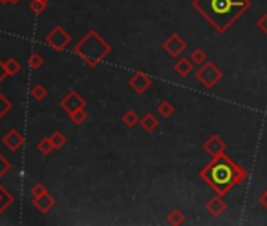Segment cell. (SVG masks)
Masks as SVG:
<instances>
[{
  "label": "cell",
  "instance_id": "obj_4",
  "mask_svg": "<svg viewBox=\"0 0 267 226\" xmlns=\"http://www.w3.org/2000/svg\"><path fill=\"white\" fill-rule=\"evenodd\" d=\"M196 80H198L201 85L207 90H212L217 83L223 79V73L217 68L215 63L212 62H206L200 66V69L195 73Z\"/></svg>",
  "mask_w": 267,
  "mask_h": 226
},
{
  "label": "cell",
  "instance_id": "obj_19",
  "mask_svg": "<svg viewBox=\"0 0 267 226\" xmlns=\"http://www.w3.org/2000/svg\"><path fill=\"white\" fill-rule=\"evenodd\" d=\"M13 203V196H11L8 192H5V188L0 187V215H2V212L11 206Z\"/></svg>",
  "mask_w": 267,
  "mask_h": 226
},
{
  "label": "cell",
  "instance_id": "obj_12",
  "mask_svg": "<svg viewBox=\"0 0 267 226\" xmlns=\"http://www.w3.org/2000/svg\"><path fill=\"white\" fill-rule=\"evenodd\" d=\"M173 69H175V73L179 77L185 79V77H189L193 73V62L190 60V58L182 57V58H179V60L175 65H173Z\"/></svg>",
  "mask_w": 267,
  "mask_h": 226
},
{
  "label": "cell",
  "instance_id": "obj_35",
  "mask_svg": "<svg viewBox=\"0 0 267 226\" xmlns=\"http://www.w3.org/2000/svg\"><path fill=\"white\" fill-rule=\"evenodd\" d=\"M41 2H44V4H49V2H51V0H41Z\"/></svg>",
  "mask_w": 267,
  "mask_h": 226
},
{
  "label": "cell",
  "instance_id": "obj_29",
  "mask_svg": "<svg viewBox=\"0 0 267 226\" xmlns=\"http://www.w3.org/2000/svg\"><path fill=\"white\" fill-rule=\"evenodd\" d=\"M256 26H258V29L261 30V33L267 35V13L262 15V16L256 21Z\"/></svg>",
  "mask_w": 267,
  "mask_h": 226
},
{
  "label": "cell",
  "instance_id": "obj_3",
  "mask_svg": "<svg viewBox=\"0 0 267 226\" xmlns=\"http://www.w3.org/2000/svg\"><path fill=\"white\" fill-rule=\"evenodd\" d=\"M74 52L82 58V62L87 66L96 68L101 62L106 60V57L112 52V46L104 40L96 30H90L85 37L74 46Z\"/></svg>",
  "mask_w": 267,
  "mask_h": 226
},
{
  "label": "cell",
  "instance_id": "obj_17",
  "mask_svg": "<svg viewBox=\"0 0 267 226\" xmlns=\"http://www.w3.org/2000/svg\"><path fill=\"white\" fill-rule=\"evenodd\" d=\"M157 112L162 118H170L173 115V112H175V105L165 99L157 105Z\"/></svg>",
  "mask_w": 267,
  "mask_h": 226
},
{
  "label": "cell",
  "instance_id": "obj_33",
  "mask_svg": "<svg viewBox=\"0 0 267 226\" xmlns=\"http://www.w3.org/2000/svg\"><path fill=\"white\" fill-rule=\"evenodd\" d=\"M0 4H2V5H7V4H10V0H0Z\"/></svg>",
  "mask_w": 267,
  "mask_h": 226
},
{
  "label": "cell",
  "instance_id": "obj_18",
  "mask_svg": "<svg viewBox=\"0 0 267 226\" xmlns=\"http://www.w3.org/2000/svg\"><path fill=\"white\" fill-rule=\"evenodd\" d=\"M30 96L35 101H43L46 96H48V90H46V87L41 85V83H37V85H33V88L30 90Z\"/></svg>",
  "mask_w": 267,
  "mask_h": 226
},
{
  "label": "cell",
  "instance_id": "obj_11",
  "mask_svg": "<svg viewBox=\"0 0 267 226\" xmlns=\"http://www.w3.org/2000/svg\"><path fill=\"white\" fill-rule=\"evenodd\" d=\"M206 210L211 213L212 217H220L226 210V203L222 195H214L211 199L206 203Z\"/></svg>",
  "mask_w": 267,
  "mask_h": 226
},
{
  "label": "cell",
  "instance_id": "obj_2",
  "mask_svg": "<svg viewBox=\"0 0 267 226\" xmlns=\"http://www.w3.org/2000/svg\"><path fill=\"white\" fill-rule=\"evenodd\" d=\"M247 170L237 165L226 154L212 157L206 166L200 170V177L214 190L215 195H226L233 187L247 179Z\"/></svg>",
  "mask_w": 267,
  "mask_h": 226
},
{
  "label": "cell",
  "instance_id": "obj_16",
  "mask_svg": "<svg viewBox=\"0 0 267 226\" xmlns=\"http://www.w3.org/2000/svg\"><path fill=\"white\" fill-rule=\"evenodd\" d=\"M121 121H123V124L127 126V127H134L138 121H140V118H138L137 112H134V110H126V112L121 115Z\"/></svg>",
  "mask_w": 267,
  "mask_h": 226
},
{
  "label": "cell",
  "instance_id": "obj_32",
  "mask_svg": "<svg viewBox=\"0 0 267 226\" xmlns=\"http://www.w3.org/2000/svg\"><path fill=\"white\" fill-rule=\"evenodd\" d=\"M259 203H261L262 209H264V210H267V190H265V192L259 196Z\"/></svg>",
  "mask_w": 267,
  "mask_h": 226
},
{
  "label": "cell",
  "instance_id": "obj_13",
  "mask_svg": "<svg viewBox=\"0 0 267 226\" xmlns=\"http://www.w3.org/2000/svg\"><path fill=\"white\" fill-rule=\"evenodd\" d=\"M33 206L37 207L41 213H48L55 206V199L48 192H46L38 198H33Z\"/></svg>",
  "mask_w": 267,
  "mask_h": 226
},
{
  "label": "cell",
  "instance_id": "obj_14",
  "mask_svg": "<svg viewBox=\"0 0 267 226\" xmlns=\"http://www.w3.org/2000/svg\"><path fill=\"white\" fill-rule=\"evenodd\" d=\"M159 120H157V116L156 115H153V113H146L142 120H140V126H142V129L145 130L146 134H153L154 130L159 127Z\"/></svg>",
  "mask_w": 267,
  "mask_h": 226
},
{
  "label": "cell",
  "instance_id": "obj_9",
  "mask_svg": "<svg viewBox=\"0 0 267 226\" xmlns=\"http://www.w3.org/2000/svg\"><path fill=\"white\" fill-rule=\"evenodd\" d=\"M203 149L209 154L211 157H218L222 156V154H225L226 151V143L220 138V135L214 134L209 137L204 143H203Z\"/></svg>",
  "mask_w": 267,
  "mask_h": 226
},
{
  "label": "cell",
  "instance_id": "obj_1",
  "mask_svg": "<svg viewBox=\"0 0 267 226\" xmlns=\"http://www.w3.org/2000/svg\"><path fill=\"white\" fill-rule=\"evenodd\" d=\"M250 5V0H192V7L217 33L228 32Z\"/></svg>",
  "mask_w": 267,
  "mask_h": 226
},
{
  "label": "cell",
  "instance_id": "obj_21",
  "mask_svg": "<svg viewBox=\"0 0 267 226\" xmlns=\"http://www.w3.org/2000/svg\"><path fill=\"white\" fill-rule=\"evenodd\" d=\"M38 151L41 152V154H44V156H48V154H51L55 148H54V145H52V140H51V137L49 138H43V140H40L38 141Z\"/></svg>",
  "mask_w": 267,
  "mask_h": 226
},
{
  "label": "cell",
  "instance_id": "obj_7",
  "mask_svg": "<svg viewBox=\"0 0 267 226\" xmlns=\"http://www.w3.org/2000/svg\"><path fill=\"white\" fill-rule=\"evenodd\" d=\"M162 47H164V51L171 58H178V55H181L185 49H187V43H185L178 33H171L170 37L164 41Z\"/></svg>",
  "mask_w": 267,
  "mask_h": 226
},
{
  "label": "cell",
  "instance_id": "obj_10",
  "mask_svg": "<svg viewBox=\"0 0 267 226\" xmlns=\"http://www.w3.org/2000/svg\"><path fill=\"white\" fill-rule=\"evenodd\" d=\"M2 143L5 145V148H8L11 152H16L19 148L24 146L26 143V137L19 134L16 129H11L8 130V134L2 138Z\"/></svg>",
  "mask_w": 267,
  "mask_h": 226
},
{
  "label": "cell",
  "instance_id": "obj_31",
  "mask_svg": "<svg viewBox=\"0 0 267 226\" xmlns=\"http://www.w3.org/2000/svg\"><path fill=\"white\" fill-rule=\"evenodd\" d=\"M7 77H8V73H7V68H5V62L0 60V83H2Z\"/></svg>",
  "mask_w": 267,
  "mask_h": 226
},
{
  "label": "cell",
  "instance_id": "obj_27",
  "mask_svg": "<svg viewBox=\"0 0 267 226\" xmlns=\"http://www.w3.org/2000/svg\"><path fill=\"white\" fill-rule=\"evenodd\" d=\"M46 7H48V4L41 2V0H32L30 5H29L30 11H33V15H41L46 10Z\"/></svg>",
  "mask_w": 267,
  "mask_h": 226
},
{
  "label": "cell",
  "instance_id": "obj_26",
  "mask_svg": "<svg viewBox=\"0 0 267 226\" xmlns=\"http://www.w3.org/2000/svg\"><path fill=\"white\" fill-rule=\"evenodd\" d=\"M11 109H13V104L8 98H5L4 94H0V118H4Z\"/></svg>",
  "mask_w": 267,
  "mask_h": 226
},
{
  "label": "cell",
  "instance_id": "obj_22",
  "mask_svg": "<svg viewBox=\"0 0 267 226\" xmlns=\"http://www.w3.org/2000/svg\"><path fill=\"white\" fill-rule=\"evenodd\" d=\"M5 68H7L8 76H16L22 66H21V63L16 60V58H8V60L5 62Z\"/></svg>",
  "mask_w": 267,
  "mask_h": 226
},
{
  "label": "cell",
  "instance_id": "obj_30",
  "mask_svg": "<svg viewBox=\"0 0 267 226\" xmlns=\"http://www.w3.org/2000/svg\"><path fill=\"white\" fill-rule=\"evenodd\" d=\"M10 168H11V163L8 160H5L2 154H0V177H2Z\"/></svg>",
  "mask_w": 267,
  "mask_h": 226
},
{
  "label": "cell",
  "instance_id": "obj_34",
  "mask_svg": "<svg viewBox=\"0 0 267 226\" xmlns=\"http://www.w3.org/2000/svg\"><path fill=\"white\" fill-rule=\"evenodd\" d=\"M18 2H19V0H10V4H13V5H15V4H18Z\"/></svg>",
  "mask_w": 267,
  "mask_h": 226
},
{
  "label": "cell",
  "instance_id": "obj_20",
  "mask_svg": "<svg viewBox=\"0 0 267 226\" xmlns=\"http://www.w3.org/2000/svg\"><path fill=\"white\" fill-rule=\"evenodd\" d=\"M51 140H52V145L55 149H62L68 141V138L60 132V130H55V132L51 135Z\"/></svg>",
  "mask_w": 267,
  "mask_h": 226
},
{
  "label": "cell",
  "instance_id": "obj_23",
  "mask_svg": "<svg viewBox=\"0 0 267 226\" xmlns=\"http://www.w3.org/2000/svg\"><path fill=\"white\" fill-rule=\"evenodd\" d=\"M190 60L193 62V65H203L207 62V54L203 51V49H195L192 54H190Z\"/></svg>",
  "mask_w": 267,
  "mask_h": 226
},
{
  "label": "cell",
  "instance_id": "obj_24",
  "mask_svg": "<svg viewBox=\"0 0 267 226\" xmlns=\"http://www.w3.org/2000/svg\"><path fill=\"white\" fill-rule=\"evenodd\" d=\"M69 118H71V121H73L74 124L80 126V124H84V123L88 120V113L85 112V109H80V110H77V112H74V113L69 115Z\"/></svg>",
  "mask_w": 267,
  "mask_h": 226
},
{
  "label": "cell",
  "instance_id": "obj_6",
  "mask_svg": "<svg viewBox=\"0 0 267 226\" xmlns=\"http://www.w3.org/2000/svg\"><path fill=\"white\" fill-rule=\"evenodd\" d=\"M60 105H62V109L68 113V115H71L80 109H85L87 107V101L80 96V94L76 91V90H71L69 91L66 96L60 101Z\"/></svg>",
  "mask_w": 267,
  "mask_h": 226
},
{
  "label": "cell",
  "instance_id": "obj_15",
  "mask_svg": "<svg viewBox=\"0 0 267 226\" xmlns=\"http://www.w3.org/2000/svg\"><path fill=\"white\" fill-rule=\"evenodd\" d=\"M167 221L173 226H179V224H184L185 223V215H184V212L179 210V209H173L168 212V215H167Z\"/></svg>",
  "mask_w": 267,
  "mask_h": 226
},
{
  "label": "cell",
  "instance_id": "obj_28",
  "mask_svg": "<svg viewBox=\"0 0 267 226\" xmlns=\"http://www.w3.org/2000/svg\"><path fill=\"white\" fill-rule=\"evenodd\" d=\"M48 190H46V187L41 184V182H37L33 187H32V190H30V193H32V196L33 198H38V196H41L43 193H46Z\"/></svg>",
  "mask_w": 267,
  "mask_h": 226
},
{
  "label": "cell",
  "instance_id": "obj_25",
  "mask_svg": "<svg viewBox=\"0 0 267 226\" xmlns=\"http://www.w3.org/2000/svg\"><path fill=\"white\" fill-rule=\"evenodd\" d=\"M44 65V58L40 55V54H32L30 57H29V66H30V69H33V71H37V69H40L41 66Z\"/></svg>",
  "mask_w": 267,
  "mask_h": 226
},
{
  "label": "cell",
  "instance_id": "obj_8",
  "mask_svg": "<svg viewBox=\"0 0 267 226\" xmlns=\"http://www.w3.org/2000/svg\"><path fill=\"white\" fill-rule=\"evenodd\" d=\"M127 85H129L137 94H143L149 90V87L153 85V79H151L143 71H138V73L132 74L127 80Z\"/></svg>",
  "mask_w": 267,
  "mask_h": 226
},
{
  "label": "cell",
  "instance_id": "obj_5",
  "mask_svg": "<svg viewBox=\"0 0 267 226\" xmlns=\"http://www.w3.org/2000/svg\"><path fill=\"white\" fill-rule=\"evenodd\" d=\"M44 41L55 51H65L68 47V44L71 43V35H69L63 27L57 26L48 35H46Z\"/></svg>",
  "mask_w": 267,
  "mask_h": 226
}]
</instances>
